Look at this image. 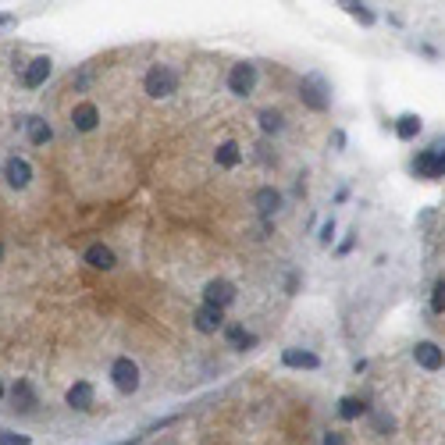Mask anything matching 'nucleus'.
<instances>
[{"label": "nucleus", "instance_id": "f03ea898", "mask_svg": "<svg viewBox=\"0 0 445 445\" xmlns=\"http://www.w3.org/2000/svg\"><path fill=\"white\" fill-rule=\"evenodd\" d=\"M143 86H146V93H150V96H172L175 93V86H178V75L172 72V68H167V65H157V68H150V72H146V82H143Z\"/></svg>", "mask_w": 445, "mask_h": 445}, {"label": "nucleus", "instance_id": "f257e3e1", "mask_svg": "<svg viewBox=\"0 0 445 445\" xmlns=\"http://www.w3.org/2000/svg\"><path fill=\"white\" fill-rule=\"evenodd\" d=\"M300 96H303V103H307L310 111H324L328 103H331V90H328V82L321 75H307L300 82Z\"/></svg>", "mask_w": 445, "mask_h": 445}, {"label": "nucleus", "instance_id": "0eeeda50", "mask_svg": "<svg viewBox=\"0 0 445 445\" xmlns=\"http://www.w3.org/2000/svg\"><path fill=\"white\" fill-rule=\"evenodd\" d=\"M193 324H196V331H203V335H214V331L225 328V310L203 303V307L196 310V317H193Z\"/></svg>", "mask_w": 445, "mask_h": 445}, {"label": "nucleus", "instance_id": "393cba45", "mask_svg": "<svg viewBox=\"0 0 445 445\" xmlns=\"http://www.w3.org/2000/svg\"><path fill=\"white\" fill-rule=\"evenodd\" d=\"M342 8H346L349 14H356L364 25H371V22H374V14H371V11H364V4H342Z\"/></svg>", "mask_w": 445, "mask_h": 445}, {"label": "nucleus", "instance_id": "423d86ee", "mask_svg": "<svg viewBox=\"0 0 445 445\" xmlns=\"http://www.w3.org/2000/svg\"><path fill=\"white\" fill-rule=\"evenodd\" d=\"M203 300H207V307H221L225 310L231 300H236V285H231L228 278H214V282H207Z\"/></svg>", "mask_w": 445, "mask_h": 445}, {"label": "nucleus", "instance_id": "aec40b11", "mask_svg": "<svg viewBox=\"0 0 445 445\" xmlns=\"http://www.w3.org/2000/svg\"><path fill=\"white\" fill-rule=\"evenodd\" d=\"M420 132V118L417 114H402L399 121H395V136L399 139H413Z\"/></svg>", "mask_w": 445, "mask_h": 445}, {"label": "nucleus", "instance_id": "1a4fd4ad", "mask_svg": "<svg viewBox=\"0 0 445 445\" xmlns=\"http://www.w3.org/2000/svg\"><path fill=\"white\" fill-rule=\"evenodd\" d=\"M4 178H8L14 189H25V185L32 182V167H29V161L11 157V161H8V167H4Z\"/></svg>", "mask_w": 445, "mask_h": 445}, {"label": "nucleus", "instance_id": "b1692460", "mask_svg": "<svg viewBox=\"0 0 445 445\" xmlns=\"http://www.w3.org/2000/svg\"><path fill=\"white\" fill-rule=\"evenodd\" d=\"M0 445H32L25 435H14V431H8V428H0Z\"/></svg>", "mask_w": 445, "mask_h": 445}, {"label": "nucleus", "instance_id": "f8f14e48", "mask_svg": "<svg viewBox=\"0 0 445 445\" xmlns=\"http://www.w3.org/2000/svg\"><path fill=\"white\" fill-rule=\"evenodd\" d=\"M96 121H100V111L93 107V103H79V107L72 111V125L79 132H93Z\"/></svg>", "mask_w": 445, "mask_h": 445}, {"label": "nucleus", "instance_id": "bb28decb", "mask_svg": "<svg viewBox=\"0 0 445 445\" xmlns=\"http://www.w3.org/2000/svg\"><path fill=\"white\" fill-rule=\"evenodd\" d=\"M335 239V221H328L324 228H321V242H331Z\"/></svg>", "mask_w": 445, "mask_h": 445}, {"label": "nucleus", "instance_id": "c85d7f7f", "mask_svg": "<svg viewBox=\"0 0 445 445\" xmlns=\"http://www.w3.org/2000/svg\"><path fill=\"white\" fill-rule=\"evenodd\" d=\"M11 22H14L11 14H0V29H4V25H11Z\"/></svg>", "mask_w": 445, "mask_h": 445}, {"label": "nucleus", "instance_id": "a211bd4d", "mask_svg": "<svg viewBox=\"0 0 445 445\" xmlns=\"http://www.w3.org/2000/svg\"><path fill=\"white\" fill-rule=\"evenodd\" d=\"M32 406H36V395H32V389H29V381H18V385H14V410L29 413Z\"/></svg>", "mask_w": 445, "mask_h": 445}, {"label": "nucleus", "instance_id": "20e7f679", "mask_svg": "<svg viewBox=\"0 0 445 445\" xmlns=\"http://www.w3.org/2000/svg\"><path fill=\"white\" fill-rule=\"evenodd\" d=\"M111 381H114L118 392H136L139 389V367L132 364L129 356H118L111 364Z\"/></svg>", "mask_w": 445, "mask_h": 445}, {"label": "nucleus", "instance_id": "7ed1b4c3", "mask_svg": "<svg viewBox=\"0 0 445 445\" xmlns=\"http://www.w3.org/2000/svg\"><path fill=\"white\" fill-rule=\"evenodd\" d=\"M413 172L420 178H442L445 175V150L442 146H431V150H420L413 161Z\"/></svg>", "mask_w": 445, "mask_h": 445}, {"label": "nucleus", "instance_id": "ddd939ff", "mask_svg": "<svg viewBox=\"0 0 445 445\" xmlns=\"http://www.w3.org/2000/svg\"><path fill=\"white\" fill-rule=\"evenodd\" d=\"M86 264L96 267V271H111V267H114V253H111V246H103V242L90 246V249H86Z\"/></svg>", "mask_w": 445, "mask_h": 445}, {"label": "nucleus", "instance_id": "9b49d317", "mask_svg": "<svg viewBox=\"0 0 445 445\" xmlns=\"http://www.w3.org/2000/svg\"><path fill=\"white\" fill-rule=\"evenodd\" d=\"M65 399H68L72 410H90L93 406V385H90V381H75Z\"/></svg>", "mask_w": 445, "mask_h": 445}, {"label": "nucleus", "instance_id": "412c9836", "mask_svg": "<svg viewBox=\"0 0 445 445\" xmlns=\"http://www.w3.org/2000/svg\"><path fill=\"white\" fill-rule=\"evenodd\" d=\"M214 157H218V164H221V167H236V164L242 161V154H239V146H236V143H221Z\"/></svg>", "mask_w": 445, "mask_h": 445}, {"label": "nucleus", "instance_id": "cd10ccee", "mask_svg": "<svg viewBox=\"0 0 445 445\" xmlns=\"http://www.w3.org/2000/svg\"><path fill=\"white\" fill-rule=\"evenodd\" d=\"M324 445H346V435L331 431V435H324Z\"/></svg>", "mask_w": 445, "mask_h": 445}, {"label": "nucleus", "instance_id": "f3484780", "mask_svg": "<svg viewBox=\"0 0 445 445\" xmlns=\"http://www.w3.org/2000/svg\"><path fill=\"white\" fill-rule=\"evenodd\" d=\"M25 129H29V143H36V146H43V143H50V136H54V129L43 121V118H29L25 121Z\"/></svg>", "mask_w": 445, "mask_h": 445}, {"label": "nucleus", "instance_id": "2eb2a0df", "mask_svg": "<svg viewBox=\"0 0 445 445\" xmlns=\"http://www.w3.org/2000/svg\"><path fill=\"white\" fill-rule=\"evenodd\" d=\"M253 207H257L260 214H274V210L282 207V196L274 193L271 185H264V189H257V196H253Z\"/></svg>", "mask_w": 445, "mask_h": 445}, {"label": "nucleus", "instance_id": "c756f323", "mask_svg": "<svg viewBox=\"0 0 445 445\" xmlns=\"http://www.w3.org/2000/svg\"><path fill=\"white\" fill-rule=\"evenodd\" d=\"M0 399H4V385H0Z\"/></svg>", "mask_w": 445, "mask_h": 445}, {"label": "nucleus", "instance_id": "39448f33", "mask_svg": "<svg viewBox=\"0 0 445 445\" xmlns=\"http://www.w3.org/2000/svg\"><path fill=\"white\" fill-rule=\"evenodd\" d=\"M253 86H257V68L246 65V61L228 72V90L236 93V96H249V93H253Z\"/></svg>", "mask_w": 445, "mask_h": 445}, {"label": "nucleus", "instance_id": "5701e85b", "mask_svg": "<svg viewBox=\"0 0 445 445\" xmlns=\"http://www.w3.org/2000/svg\"><path fill=\"white\" fill-rule=\"evenodd\" d=\"M431 310H435V313H442V310H445V278H438V282H435V292H431Z\"/></svg>", "mask_w": 445, "mask_h": 445}, {"label": "nucleus", "instance_id": "4be33fe9", "mask_svg": "<svg viewBox=\"0 0 445 445\" xmlns=\"http://www.w3.org/2000/svg\"><path fill=\"white\" fill-rule=\"evenodd\" d=\"M260 129L264 132H278L282 129V114L278 111H260Z\"/></svg>", "mask_w": 445, "mask_h": 445}, {"label": "nucleus", "instance_id": "6e6552de", "mask_svg": "<svg viewBox=\"0 0 445 445\" xmlns=\"http://www.w3.org/2000/svg\"><path fill=\"white\" fill-rule=\"evenodd\" d=\"M47 79H50V57H32L25 75H22V86L25 90H39Z\"/></svg>", "mask_w": 445, "mask_h": 445}, {"label": "nucleus", "instance_id": "7c9ffc66", "mask_svg": "<svg viewBox=\"0 0 445 445\" xmlns=\"http://www.w3.org/2000/svg\"><path fill=\"white\" fill-rule=\"evenodd\" d=\"M0 257H4V246H0Z\"/></svg>", "mask_w": 445, "mask_h": 445}, {"label": "nucleus", "instance_id": "a878e982", "mask_svg": "<svg viewBox=\"0 0 445 445\" xmlns=\"http://www.w3.org/2000/svg\"><path fill=\"white\" fill-rule=\"evenodd\" d=\"M374 428H377V431H392V428H395V420H392V417H385V413H377V417H374Z\"/></svg>", "mask_w": 445, "mask_h": 445}, {"label": "nucleus", "instance_id": "9d476101", "mask_svg": "<svg viewBox=\"0 0 445 445\" xmlns=\"http://www.w3.org/2000/svg\"><path fill=\"white\" fill-rule=\"evenodd\" d=\"M413 360H417L424 371H438V367H442V349H438L435 342H417Z\"/></svg>", "mask_w": 445, "mask_h": 445}, {"label": "nucleus", "instance_id": "4468645a", "mask_svg": "<svg viewBox=\"0 0 445 445\" xmlns=\"http://www.w3.org/2000/svg\"><path fill=\"white\" fill-rule=\"evenodd\" d=\"M282 360H285V367H303V371H317V367H321V360H317L313 353H307V349H285Z\"/></svg>", "mask_w": 445, "mask_h": 445}, {"label": "nucleus", "instance_id": "dca6fc26", "mask_svg": "<svg viewBox=\"0 0 445 445\" xmlns=\"http://www.w3.org/2000/svg\"><path fill=\"white\" fill-rule=\"evenodd\" d=\"M225 338H228V346H231V349H249V346H257V335H249V331H246V328H239V324L225 328Z\"/></svg>", "mask_w": 445, "mask_h": 445}, {"label": "nucleus", "instance_id": "6ab92c4d", "mask_svg": "<svg viewBox=\"0 0 445 445\" xmlns=\"http://www.w3.org/2000/svg\"><path fill=\"white\" fill-rule=\"evenodd\" d=\"M364 410H367V402L356 399V395H346L342 402H338V417H342V420H356Z\"/></svg>", "mask_w": 445, "mask_h": 445}]
</instances>
